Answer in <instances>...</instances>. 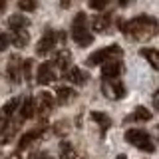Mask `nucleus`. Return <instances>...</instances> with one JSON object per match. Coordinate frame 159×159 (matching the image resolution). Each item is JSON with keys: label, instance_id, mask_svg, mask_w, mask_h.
<instances>
[{"label": "nucleus", "instance_id": "1", "mask_svg": "<svg viewBox=\"0 0 159 159\" xmlns=\"http://www.w3.org/2000/svg\"><path fill=\"white\" fill-rule=\"evenodd\" d=\"M157 20L149 14H141L137 18H131L127 22L121 24V30L125 36H129L131 40H137V42H147L157 34Z\"/></svg>", "mask_w": 159, "mask_h": 159}, {"label": "nucleus", "instance_id": "2", "mask_svg": "<svg viewBox=\"0 0 159 159\" xmlns=\"http://www.w3.org/2000/svg\"><path fill=\"white\" fill-rule=\"evenodd\" d=\"M72 38L78 46H89L93 42V34L88 30V16L84 12H80L76 18H74V24H72Z\"/></svg>", "mask_w": 159, "mask_h": 159}, {"label": "nucleus", "instance_id": "3", "mask_svg": "<svg viewBox=\"0 0 159 159\" xmlns=\"http://www.w3.org/2000/svg\"><path fill=\"white\" fill-rule=\"evenodd\" d=\"M125 141L131 143L133 147L145 151V153H153V151H155V143H153L151 135H149L147 131H143V129H137V127L127 129V131H125Z\"/></svg>", "mask_w": 159, "mask_h": 159}, {"label": "nucleus", "instance_id": "4", "mask_svg": "<svg viewBox=\"0 0 159 159\" xmlns=\"http://www.w3.org/2000/svg\"><path fill=\"white\" fill-rule=\"evenodd\" d=\"M58 44H66V34L64 32H54V30H46V34L42 40L36 44V54L38 56H46L48 52H52V48H56Z\"/></svg>", "mask_w": 159, "mask_h": 159}, {"label": "nucleus", "instance_id": "5", "mask_svg": "<svg viewBox=\"0 0 159 159\" xmlns=\"http://www.w3.org/2000/svg\"><path fill=\"white\" fill-rule=\"evenodd\" d=\"M123 56V50L117 46V44H113V46H106V48H102V50H98V52H93V54H89L88 60H86V64L88 66H98V64H106L109 62V60H119Z\"/></svg>", "mask_w": 159, "mask_h": 159}, {"label": "nucleus", "instance_id": "6", "mask_svg": "<svg viewBox=\"0 0 159 159\" xmlns=\"http://www.w3.org/2000/svg\"><path fill=\"white\" fill-rule=\"evenodd\" d=\"M102 93L107 99H123L125 98V86L121 80H103L102 84Z\"/></svg>", "mask_w": 159, "mask_h": 159}, {"label": "nucleus", "instance_id": "7", "mask_svg": "<svg viewBox=\"0 0 159 159\" xmlns=\"http://www.w3.org/2000/svg\"><path fill=\"white\" fill-rule=\"evenodd\" d=\"M123 74V64L121 60H109V62L102 64V78L103 80H116Z\"/></svg>", "mask_w": 159, "mask_h": 159}, {"label": "nucleus", "instance_id": "8", "mask_svg": "<svg viewBox=\"0 0 159 159\" xmlns=\"http://www.w3.org/2000/svg\"><path fill=\"white\" fill-rule=\"evenodd\" d=\"M34 107H36V111H40L42 116H46V113L52 111L54 107V96L48 92H40L36 98H34Z\"/></svg>", "mask_w": 159, "mask_h": 159}, {"label": "nucleus", "instance_id": "9", "mask_svg": "<svg viewBox=\"0 0 159 159\" xmlns=\"http://www.w3.org/2000/svg\"><path fill=\"white\" fill-rule=\"evenodd\" d=\"M36 80H38L40 86H48V84H52L54 80H56V70H54V64H50V62L40 64Z\"/></svg>", "mask_w": 159, "mask_h": 159}, {"label": "nucleus", "instance_id": "10", "mask_svg": "<svg viewBox=\"0 0 159 159\" xmlns=\"http://www.w3.org/2000/svg\"><path fill=\"white\" fill-rule=\"evenodd\" d=\"M6 72H8L10 82H14V84L20 82V76H22V58H20L18 54H12V56H10Z\"/></svg>", "mask_w": 159, "mask_h": 159}, {"label": "nucleus", "instance_id": "11", "mask_svg": "<svg viewBox=\"0 0 159 159\" xmlns=\"http://www.w3.org/2000/svg\"><path fill=\"white\" fill-rule=\"evenodd\" d=\"M76 96H78L76 89H72L68 86H58V89H56V98L62 106H70V103L76 99Z\"/></svg>", "mask_w": 159, "mask_h": 159}, {"label": "nucleus", "instance_id": "12", "mask_svg": "<svg viewBox=\"0 0 159 159\" xmlns=\"http://www.w3.org/2000/svg\"><path fill=\"white\" fill-rule=\"evenodd\" d=\"M70 64H72V52L66 48H60L56 54V60H54V66H58L62 72H66L70 68Z\"/></svg>", "mask_w": 159, "mask_h": 159}, {"label": "nucleus", "instance_id": "13", "mask_svg": "<svg viewBox=\"0 0 159 159\" xmlns=\"http://www.w3.org/2000/svg\"><path fill=\"white\" fill-rule=\"evenodd\" d=\"M153 119V111H149L147 107H135L133 113H129L125 117V123L127 121H151Z\"/></svg>", "mask_w": 159, "mask_h": 159}, {"label": "nucleus", "instance_id": "14", "mask_svg": "<svg viewBox=\"0 0 159 159\" xmlns=\"http://www.w3.org/2000/svg\"><path fill=\"white\" fill-rule=\"evenodd\" d=\"M66 78L72 84H76V86H84V84L88 82V74L84 72V70H80V68H68L66 70Z\"/></svg>", "mask_w": 159, "mask_h": 159}, {"label": "nucleus", "instance_id": "15", "mask_svg": "<svg viewBox=\"0 0 159 159\" xmlns=\"http://www.w3.org/2000/svg\"><path fill=\"white\" fill-rule=\"evenodd\" d=\"M111 24V18L107 14H99V16H93L92 20V28L93 32H99V34H107V28Z\"/></svg>", "mask_w": 159, "mask_h": 159}, {"label": "nucleus", "instance_id": "16", "mask_svg": "<svg viewBox=\"0 0 159 159\" xmlns=\"http://www.w3.org/2000/svg\"><path fill=\"white\" fill-rule=\"evenodd\" d=\"M92 119L99 125V129H102V133H106L109 127H111V117L107 116L106 111H92Z\"/></svg>", "mask_w": 159, "mask_h": 159}, {"label": "nucleus", "instance_id": "17", "mask_svg": "<svg viewBox=\"0 0 159 159\" xmlns=\"http://www.w3.org/2000/svg\"><path fill=\"white\" fill-rule=\"evenodd\" d=\"M8 26L14 30H26L30 26V18L28 16H22V14H14V16L8 18Z\"/></svg>", "mask_w": 159, "mask_h": 159}, {"label": "nucleus", "instance_id": "18", "mask_svg": "<svg viewBox=\"0 0 159 159\" xmlns=\"http://www.w3.org/2000/svg\"><path fill=\"white\" fill-rule=\"evenodd\" d=\"M8 38H10V42H12L16 48H24L30 42V34L26 32V30H14L12 36H8Z\"/></svg>", "mask_w": 159, "mask_h": 159}, {"label": "nucleus", "instance_id": "19", "mask_svg": "<svg viewBox=\"0 0 159 159\" xmlns=\"http://www.w3.org/2000/svg\"><path fill=\"white\" fill-rule=\"evenodd\" d=\"M139 54H141V56L151 64V68H155V70L159 68V52H157L155 48H141V50H139Z\"/></svg>", "mask_w": 159, "mask_h": 159}, {"label": "nucleus", "instance_id": "20", "mask_svg": "<svg viewBox=\"0 0 159 159\" xmlns=\"http://www.w3.org/2000/svg\"><path fill=\"white\" fill-rule=\"evenodd\" d=\"M42 135V129H36V131H28V133H24L22 137H20V141H18V147L20 149H26V147H30L36 139Z\"/></svg>", "mask_w": 159, "mask_h": 159}, {"label": "nucleus", "instance_id": "21", "mask_svg": "<svg viewBox=\"0 0 159 159\" xmlns=\"http://www.w3.org/2000/svg\"><path fill=\"white\" fill-rule=\"evenodd\" d=\"M34 111H36V107H34V98L28 96L26 99H24L22 107H20V119H30L34 116Z\"/></svg>", "mask_w": 159, "mask_h": 159}, {"label": "nucleus", "instance_id": "22", "mask_svg": "<svg viewBox=\"0 0 159 159\" xmlns=\"http://www.w3.org/2000/svg\"><path fill=\"white\" fill-rule=\"evenodd\" d=\"M60 155H62V159H78V151L70 141H62L60 143Z\"/></svg>", "mask_w": 159, "mask_h": 159}, {"label": "nucleus", "instance_id": "23", "mask_svg": "<svg viewBox=\"0 0 159 159\" xmlns=\"http://www.w3.org/2000/svg\"><path fill=\"white\" fill-rule=\"evenodd\" d=\"M18 106H20V99H18V98H12V99H8V102L4 103V107H2V113H0V116H2L4 119L12 117V113L18 109Z\"/></svg>", "mask_w": 159, "mask_h": 159}, {"label": "nucleus", "instance_id": "24", "mask_svg": "<svg viewBox=\"0 0 159 159\" xmlns=\"http://www.w3.org/2000/svg\"><path fill=\"white\" fill-rule=\"evenodd\" d=\"M36 0H18V8L24 10V12H34L36 10Z\"/></svg>", "mask_w": 159, "mask_h": 159}, {"label": "nucleus", "instance_id": "25", "mask_svg": "<svg viewBox=\"0 0 159 159\" xmlns=\"http://www.w3.org/2000/svg\"><path fill=\"white\" fill-rule=\"evenodd\" d=\"M32 60H22V74L26 80H32Z\"/></svg>", "mask_w": 159, "mask_h": 159}, {"label": "nucleus", "instance_id": "26", "mask_svg": "<svg viewBox=\"0 0 159 159\" xmlns=\"http://www.w3.org/2000/svg\"><path fill=\"white\" fill-rule=\"evenodd\" d=\"M109 2H111V0H88V4H89L92 10H103Z\"/></svg>", "mask_w": 159, "mask_h": 159}, {"label": "nucleus", "instance_id": "27", "mask_svg": "<svg viewBox=\"0 0 159 159\" xmlns=\"http://www.w3.org/2000/svg\"><path fill=\"white\" fill-rule=\"evenodd\" d=\"M68 131H70V129H68V121H58L56 125H54V133H56V135H60V137L66 135Z\"/></svg>", "mask_w": 159, "mask_h": 159}, {"label": "nucleus", "instance_id": "28", "mask_svg": "<svg viewBox=\"0 0 159 159\" xmlns=\"http://www.w3.org/2000/svg\"><path fill=\"white\" fill-rule=\"evenodd\" d=\"M8 44H10V38L6 36V34L0 32V52H4V50L8 48Z\"/></svg>", "mask_w": 159, "mask_h": 159}, {"label": "nucleus", "instance_id": "29", "mask_svg": "<svg viewBox=\"0 0 159 159\" xmlns=\"http://www.w3.org/2000/svg\"><path fill=\"white\" fill-rule=\"evenodd\" d=\"M30 159H52V157H50V155H46V153H36V155H30Z\"/></svg>", "mask_w": 159, "mask_h": 159}, {"label": "nucleus", "instance_id": "30", "mask_svg": "<svg viewBox=\"0 0 159 159\" xmlns=\"http://www.w3.org/2000/svg\"><path fill=\"white\" fill-rule=\"evenodd\" d=\"M74 2H76V0H62V2H60V4H62L64 8H70V6H72Z\"/></svg>", "mask_w": 159, "mask_h": 159}, {"label": "nucleus", "instance_id": "31", "mask_svg": "<svg viewBox=\"0 0 159 159\" xmlns=\"http://www.w3.org/2000/svg\"><path fill=\"white\" fill-rule=\"evenodd\" d=\"M6 4H8V0H0V14L4 12V8H6Z\"/></svg>", "mask_w": 159, "mask_h": 159}, {"label": "nucleus", "instance_id": "32", "mask_svg": "<svg viewBox=\"0 0 159 159\" xmlns=\"http://www.w3.org/2000/svg\"><path fill=\"white\" fill-rule=\"evenodd\" d=\"M8 159H22V157H20V153H12V155H8Z\"/></svg>", "mask_w": 159, "mask_h": 159}, {"label": "nucleus", "instance_id": "33", "mask_svg": "<svg viewBox=\"0 0 159 159\" xmlns=\"http://www.w3.org/2000/svg\"><path fill=\"white\" fill-rule=\"evenodd\" d=\"M129 2H131V0H119V6H127Z\"/></svg>", "mask_w": 159, "mask_h": 159}, {"label": "nucleus", "instance_id": "34", "mask_svg": "<svg viewBox=\"0 0 159 159\" xmlns=\"http://www.w3.org/2000/svg\"><path fill=\"white\" fill-rule=\"evenodd\" d=\"M116 159H127V157H125V155H117Z\"/></svg>", "mask_w": 159, "mask_h": 159}]
</instances>
